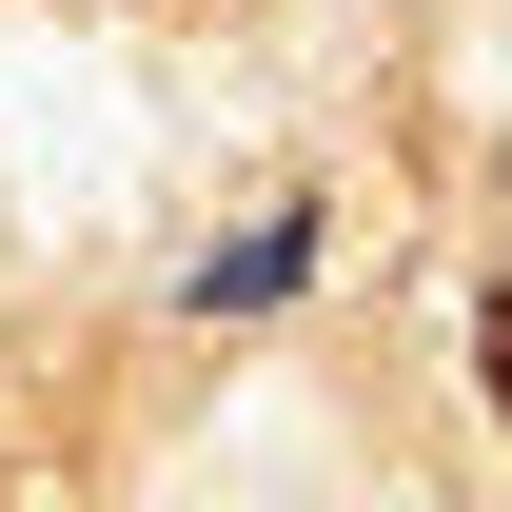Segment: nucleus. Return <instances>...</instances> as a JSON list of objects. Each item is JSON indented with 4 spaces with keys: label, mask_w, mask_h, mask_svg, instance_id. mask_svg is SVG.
<instances>
[{
    "label": "nucleus",
    "mask_w": 512,
    "mask_h": 512,
    "mask_svg": "<svg viewBox=\"0 0 512 512\" xmlns=\"http://www.w3.org/2000/svg\"><path fill=\"white\" fill-rule=\"evenodd\" d=\"M473 375H493V414H512V276H493V316H473Z\"/></svg>",
    "instance_id": "f257e3e1"
}]
</instances>
